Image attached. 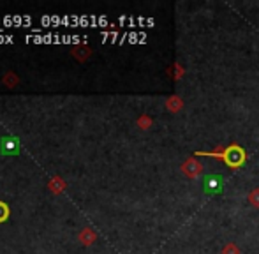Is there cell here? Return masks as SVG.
Returning a JSON list of instances; mask_svg holds the SVG:
<instances>
[{"label": "cell", "instance_id": "6da1fadb", "mask_svg": "<svg viewBox=\"0 0 259 254\" xmlns=\"http://www.w3.org/2000/svg\"><path fill=\"white\" fill-rule=\"evenodd\" d=\"M194 155L219 159V161H222L226 166H229V168H233V169L242 168V166L245 164V161H247V152H245L240 145H236V143H231V145H221V146H217L215 150H208V152L197 150V152H194Z\"/></svg>", "mask_w": 259, "mask_h": 254}, {"label": "cell", "instance_id": "7a4b0ae2", "mask_svg": "<svg viewBox=\"0 0 259 254\" xmlns=\"http://www.w3.org/2000/svg\"><path fill=\"white\" fill-rule=\"evenodd\" d=\"M180 169H182L183 177H187L189 180H196V178L201 177V173H203V164H201L199 161H197L196 155H192V157L185 159V161L182 162Z\"/></svg>", "mask_w": 259, "mask_h": 254}, {"label": "cell", "instance_id": "3957f363", "mask_svg": "<svg viewBox=\"0 0 259 254\" xmlns=\"http://www.w3.org/2000/svg\"><path fill=\"white\" fill-rule=\"evenodd\" d=\"M18 148H19V141L16 138L2 139V152H4V154H16Z\"/></svg>", "mask_w": 259, "mask_h": 254}, {"label": "cell", "instance_id": "277c9868", "mask_svg": "<svg viewBox=\"0 0 259 254\" xmlns=\"http://www.w3.org/2000/svg\"><path fill=\"white\" fill-rule=\"evenodd\" d=\"M183 108V101L182 97H178V96H171L170 99L166 101V110L171 113H178V112H182Z\"/></svg>", "mask_w": 259, "mask_h": 254}, {"label": "cell", "instance_id": "5b68a950", "mask_svg": "<svg viewBox=\"0 0 259 254\" xmlns=\"http://www.w3.org/2000/svg\"><path fill=\"white\" fill-rule=\"evenodd\" d=\"M249 203L252 205L254 208H259V187L252 189L251 193H249Z\"/></svg>", "mask_w": 259, "mask_h": 254}, {"label": "cell", "instance_id": "8992f818", "mask_svg": "<svg viewBox=\"0 0 259 254\" xmlns=\"http://www.w3.org/2000/svg\"><path fill=\"white\" fill-rule=\"evenodd\" d=\"M222 254H242V251L235 242H229V244H226V246L222 247Z\"/></svg>", "mask_w": 259, "mask_h": 254}, {"label": "cell", "instance_id": "52a82bcc", "mask_svg": "<svg viewBox=\"0 0 259 254\" xmlns=\"http://www.w3.org/2000/svg\"><path fill=\"white\" fill-rule=\"evenodd\" d=\"M7 217H9V207L4 201H0V223H4Z\"/></svg>", "mask_w": 259, "mask_h": 254}, {"label": "cell", "instance_id": "ba28073f", "mask_svg": "<svg viewBox=\"0 0 259 254\" xmlns=\"http://www.w3.org/2000/svg\"><path fill=\"white\" fill-rule=\"evenodd\" d=\"M138 126L141 127V129H148V127L152 126V119H150V117H147V115L139 117V120H138Z\"/></svg>", "mask_w": 259, "mask_h": 254}, {"label": "cell", "instance_id": "9c48e42d", "mask_svg": "<svg viewBox=\"0 0 259 254\" xmlns=\"http://www.w3.org/2000/svg\"><path fill=\"white\" fill-rule=\"evenodd\" d=\"M174 69H176V73H174V80H180V78L183 76V73H185V71H183V67L180 66V64H176V66H174Z\"/></svg>", "mask_w": 259, "mask_h": 254}, {"label": "cell", "instance_id": "30bf717a", "mask_svg": "<svg viewBox=\"0 0 259 254\" xmlns=\"http://www.w3.org/2000/svg\"><path fill=\"white\" fill-rule=\"evenodd\" d=\"M2 23H4V27H11V25H14V23H12V18H11V16H4V19H2Z\"/></svg>", "mask_w": 259, "mask_h": 254}, {"label": "cell", "instance_id": "8fae6325", "mask_svg": "<svg viewBox=\"0 0 259 254\" xmlns=\"http://www.w3.org/2000/svg\"><path fill=\"white\" fill-rule=\"evenodd\" d=\"M23 25H25V27H27V28H30V25H32V18H30V16H23Z\"/></svg>", "mask_w": 259, "mask_h": 254}, {"label": "cell", "instance_id": "7c38bea8", "mask_svg": "<svg viewBox=\"0 0 259 254\" xmlns=\"http://www.w3.org/2000/svg\"><path fill=\"white\" fill-rule=\"evenodd\" d=\"M51 23H53V25H60V23H62V18H60V16H51Z\"/></svg>", "mask_w": 259, "mask_h": 254}, {"label": "cell", "instance_id": "4fadbf2b", "mask_svg": "<svg viewBox=\"0 0 259 254\" xmlns=\"http://www.w3.org/2000/svg\"><path fill=\"white\" fill-rule=\"evenodd\" d=\"M12 23L14 25H23V18H21V16H14V18H12Z\"/></svg>", "mask_w": 259, "mask_h": 254}, {"label": "cell", "instance_id": "5bb4252c", "mask_svg": "<svg viewBox=\"0 0 259 254\" xmlns=\"http://www.w3.org/2000/svg\"><path fill=\"white\" fill-rule=\"evenodd\" d=\"M41 23H43V25H50L51 23V16H43V18H41Z\"/></svg>", "mask_w": 259, "mask_h": 254}, {"label": "cell", "instance_id": "9a60e30c", "mask_svg": "<svg viewBox=\"0 0 259 254\" xmlns=\"http://www.w3.org/2000/svg\"><path fill=\"white\" fill-rule=\"evenodd\" d=\"M14 42V37L12 35H5V44H12Z\"/></svg>", "mask_w": 259, "mask_h": 254}, {"label": "cell", "instance_id": "2e32d148", "mask_svg": "<svg viewBox=\"0 0 259 254\" xmlns=\"http://www.w3.org/2000/svg\"><path fill=\"white\" fill-rule=\"evenodd\" d=\"M62 23H64V25H69V23H71V18H69V16H64V18H62Z\"/></svg>", "mask_w": 259, "mask_h": 254}, {"label": "cell", "instance_id": "e0dca14e", "mask_svg": "<svg viewBox=\"0 0 259 254\" xmlns=\"http://www.w3.org/2000/svg\"><path fill=\"white\" fill-rule=\"evenodd\" d=\"M0 44H5V35H0Z\"/></svg>", "mask_w": 259, "mask_h": 254}]
</instances>
